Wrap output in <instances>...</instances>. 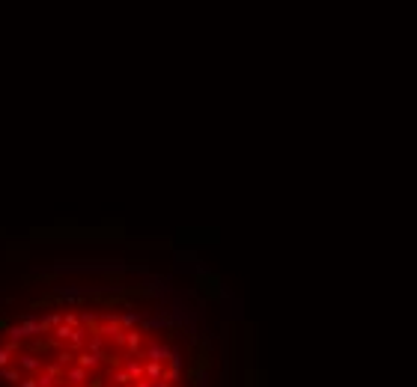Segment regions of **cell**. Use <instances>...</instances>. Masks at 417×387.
<instances>
[{"label":"cell","instance_id":"6da1fadb","mask_svg":"<svg viewBox=\"0 0 417 387\" xmlns=\"http://www.w3.org/2000/svg\"><path fill=\"white\" fill-rule=\"evenodd\" d=\"M101 358H104L101 352H95V355H78V367H83V370H89V367H95V364H98Z\"/></svg>","mask_w":417,"mask_h":387},{"label":"cell","instance_id":"7a4b0ae2","mask_svg":"<svg viewBox=\"0 0 417 387\" xmlns=\"http://www.w3.org/2000/svg\"><path fill=\"white\" fill-rule=\"evenodd\" d=\"M83 379H86V370H83V367H72V370H66V382L78 385V382H83Z\"/></svg>","mask_w":417,"mask_h":387},{"label":"cell","instance_id":"3957f363","mask_svg":"<svg viewBox=\"0 0 417 387\" xmlns=\"http://www.w3.org/2000/svg\"><path fill=\"white\" fill-rule=\"evenodd\" d=\"M51 349H57L54 340H36V343L30 346V352H51Z\"/></svg>","mask_w":417,"mask_h":387},{"label":"cell","instance_id":"277c9868","mask_svg":"<svg viewBox=\"0 0 417 387\" xmlns=\"http://www.w3.org/2000/svg\"><path fill=\"white\" fill-rule=\"evenodd\" d=\"M179 373H182V367L170 364V370H164V373H161V379H164V382H179Z\"/></svg>","mask_w":417,"mask_h":387},{"label":"cell","instance_id":"5b68a950","mask_svg":"<svg viewBox=\"0 0 417 387\" xmlns=\"http://www.w3.org/2000/svg\"><path fill=\"white\" fill-rule=\"evenodd\" d=\"M143 373H146V370H143L137 361H128V376H131L134 382H137V379H143Z\"/></svg>","mask_w":417,"mask_h":387},{"label":"cell","instance_id":"8992f818","mask_svg":"<svg viewBox=\"0 0 417 387\" xmlns=\"http://www.w3.org/2000/svg\"><path fill=\"white\" fill-rule=\"evenodd\" d=\"M161 373H164V370H161L158 361H149V364H146V376H149V379H161Z\"/></svg>","mask_w":417,"mask_h":387},{"label":"cell","instance_id":"52a82bcc","mask_svg":"<svg viewBox=\"0 0 417 387\" xmlns=\"http://www.w3.org/2000/svg\"><path fill=\"white\" fill-rule=\"evenodd\" d=\"M21 370L33 373V370H39V361H36V358H21Z\"/></svg>","mask_w":417,"mask_h":387},{"label":"cell","instance_id":"ba28073f","mask_svg":"<svg viewBox=\"0 0 417 387\" xmlns=\"http://www.w3.org/2000/svg\"><path fill=\"white\" fill-rule=\"evenodd\" d=\"M45 376H51V379H60V376H66V373L60 370V364H48V370H45Z\"/></svg>","mask_w":417,"mask_h":387},{"label":"cell","instance_id":"9c48e42d","mask_svg":"<svg viewBox=\"0 0 417 387\" xmlns=\"http://www.w3.org/2000/svg\"><path fill=\"white\" fill-rule=\"evenodd\" d=\"M0 379H6V382H18L21 373H18V370H0Z\"/></svg>","mask_w":417,"mask_h":387},{"label":"cell","instance_id":"30bf717a","mask_svg":"<svg viewBox=\"0 0 417 387\" xmlns=\"http://www.w3.org/2000/svg\"><path fill=\"white\" fill-rule=\"evenodd\" d=\"M116 382H119V387H128L131 382H134V379L128 376V370H122V373H116Z\"/></svg>","mask_w":417,"mask_h":387},{"label":"cell","instance_id":"8fae6325","mask_svg":"<svg viewBox=\"0 0 417 387\" xmlns=\"http://www.w3.org/2000/svg\"><path fill=\"white\" fill-rule=\"evenodd\" d=\"M125 343H128V349H131V352H137V346H140V334H128V337H125Z\"/></svg>","mask_w":417,"mask_h":387},{"label":"cell","instance_id":"7c38bea8","mask_svg":"<svg viewBox=\"0 0 417 387\" xmlns=\"http://www.w3.org/2000/svg\"><path fill=\"white\" fill-rule=\"evenodd\" d=\"M9 364V349H0V370Z\"/></svg>","mask_w":417,"mask_h":387},{"label":"cell","instance_id":"4fadbf2b","mask_svg":"<svg viewBox=\"0 0 417 387\" xmlns=\"http://www.w3.org/2000/svg\"><path fill=\"white\" fill-rule=\"evenodd\" d=\"M57 337H60V340H69V337H72V328H60Z\"/></svg>","mask_w":417,"mask_h":387},{"label":"cell","instance_id":"5bb4252c","mask_svg":"<svg viewBox=\"0 0 417 387\" xmlns=\"http://www.w3.org/2000/svg\"><path fill=\"white\" fill-rule=\"evenodd\" d=\"M57 361H60V364H69V361H72V352H60V358H57Z\"/></svg>","mask_w":417,"mask_h":387},{"label":"cell","instance_id":"9a60e30c","mask_svg":"<svg viewBox=\"0 0 417 387\" xmlns=\"http://www.w3.org/2000/svg\"><path fill=\"white\" fill-rule=\"evenodd\" d=\"M21 387H39V382L36 379H27V382H21Z\"/></svg>","mask_w":417,"mask_h":387},{"label":"cell","instance_id":"2e32d148","mask_svg":"<svg viewBox=\"0 0 417 387\" xmlns=\"http://www.w3.org/2000/svg\"><path fill=\"white\" fill-rule=\"evenodd\" d=\"M86 387H104V382H101V379L95 376V379H92V382H89V385H86Z\"/></svg>","mask_w":417,"mask_h":387},{"label":"cell","instance_id":"e0dca14e","mask_svg":"<svg viewBox=\"0 0 417 387\" xmlns=\"http://www.w3.org/2000/svg\"><path fill=\"white\" fill-rule=\"evenodd\" d=\"M0 331H9V322L6 319H0Z\"/></svg>","mask_w":417,"mask_h":387},{"label":"cell","instance_id":"ac0fdd59","mask_svg":"<svg viewBox=\"0 0 417 387\" xmlns=\"http://www.w3.org/2000/svg\"><path fill=\"white\" fill-rule=\"evenodd\" d=\"M134 387H152V385H149V382H143V379H137V385H134Z\"/></svg>","mask_w":417,"mask_h":387},{"label":"cell","instance_id":"d6986e66","mask_svg":"<svg viewBox=\"0 0 417 387\" xmlns=\"http://www.w3.org/2000/svg\"><path fill=\"white\" fill-rule=\"evenodd\" d=\"M173 387H176V385H173Z\"/></svg>","mask_w":417,"mask_h":387}]
</instances>
